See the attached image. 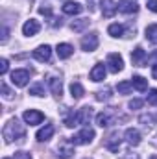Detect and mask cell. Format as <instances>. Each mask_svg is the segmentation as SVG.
Segmentation results:
<instances>
[{"label": "cell", "instance_id": "6da1fadb", "mask_svg": "<svg viewBox=\"0 0 157 159\" xmlns=\"http://www.w3.org/2000/svg\"><path fill=\"white\" fill-rule=\"evenodd\" d=\"M4 139H6V143H11V141H24V137H26V131H24V128H22V124H19V120L13 119L9 120L6 126H4Z\"/></svg>", "mask_w": 157, "mask_h": 159}, {"label": "cell", "instance_id": "7a4b0ae2", "mask_svg": "<svg viewBox=\"0 0 157 159\" xmlns=\"http://www.w3.org/2000/svg\"><path fill=\"white\" fill-rule=\"evenodd\" d=\"M92 139H94V129H92V128H89V126H85L79 133L72 135L69 141H70L74 146H81V144H89Z\"/></svg>", "mask_w": 157, "mask_h": 159}, {"label": "cell", "instance_id": "3957f363", "mask_svg": "<svg viewBox=\"0 0 157 159\" xmlns=\"http://www.w3.org/2000/svg\"><path fill=\"white\" fill-rule=\"evenodd\" d=\"M30 81V70L28 69H17L11 72V83L15 87H24Z\"/></svg>", "mask_w": 157, "mask_h": 159}, {"label": "cell", "instance_id": "277c9868", "mask_svg": "<svg viewBox=\"0 0 157 159\" xmlns=\"http://www.w3.org/2000/svg\"><path fill=\"white\" fill-rule=\"evenodd\" d=\"M100 44V39H98V34H89L81 39V48L85 52H94Z\"/></svg>", "mask_w": 157, "mask_h": 159}, {"label": "cell", "instance_id": "5b68a950", "mask_svg": "<svg viewBox=\"0 0 157 159\" xmlns=\"http://www.w3.org/2000/svg\"><path fill=\"white\" fill-rule=\"evenodd\" d=\"M107 65H109V70L111 72H120L122 69H124V59H122V56L117 54V52H113V54H109L107 56Z\"/></svg>", "mask_w": 157, "mask_h": 159}, {"label": "cell", "instance_id": "8992f818", "mask_svg": "<svg viewBox=\"0 0 157 159\" xmlns=\"http://www.w3.org/2000/svg\"><path fill=\"white\" fill-rule=\"evenodd\" d=\"M22 119H24L26 124H30V126H37V124H41L44 120V115L41 111H37V109H28V111H24Z\"/></svg>", "mask_w": 157, "mask_h": 159}, {"label": "cell", "instance_id": "52a82bcc", "mask_svg": "<svg viewBox=\"0 0 157 159\" xmlns=\"http://www.w3.org/2000/svg\"><path fill=\"white\" fill-rule=\"evenodd\" d=\"M34 57L41 61V63H44V61H50V57H52V48L48 46V44H41L37 46L35 50H34Z\"/></svg>", "mask_w": 157, "mask_h": 159}, {"label": "cell", "instance_id": "ba28073f", "mask_svg": "<svg viewBox=\"0 0 157 159\" xmlns=\"http://www.w3.org/2000/svg\"><path fill=\"white\" fill-rule=\"evenodd\" d=\"M113 122H115V113H113L111 109L102 111V113L96 115V124H98L100 128H107V126H111Z\"/></svg>", "mask_w": 157, "mask_h": 159}, {"label": "cell", "instance_id": "9c48e42d", "mask_svg": "<svg viewBox=\"0 0 157 159\" xmlns=\"http://www.w3.org/2000/svg\"><path fill=\"white\" fill-rule=\"evenodd\" d=\"M118 9L126 15H131V13H137L139 11V4L137 0H120L118 2Z\"/></svg>", "mask_w": 157, "mask_h": 159}, {"label": "cell", "instance_id": "30bf717a", "mask_svg": "<svg viewBox=\"0 0 157 159\" xmlns=\"http://www.w3.org/2000/svg\"><path fill=\"white\" fill-rule=\"evenodd\" d=\"M100 6H102V15H104V17H107V19L115 17L117 7H118L117 4H115V0H102Z\"/></svg>", "mask_w": 157, "mask_h": 159}, {"label": "cell", "instance_id": "8fae6325", "mask_svg": "<svg viewBox=\"0 0 157 159\" xmlns=\"http://www.w3.org/2000/svg\"><path fill=\"white\" fill-rule=\"evenodd\" d=\"M131 61H133L135 67H144V65H146V52H144L141 46H137V48L131 52Z\"/></svg>", "mask_w": 157, "mask_h": 159}, {"label": "cell", "instance_id": "7c38bea8", "mask_svg": "<svg viewBox=\"0 0 157 159\" xmlns=\"http://www.w3.org/2000/svg\"><path fill=\"white\" fill-rule=\"evenodd\" d=\"M39 30H41V24L35 20V19H30V20H26V22H24V26H22V34H24V35H28V37L35 35Z\"/></svg>", "mask_w": 157, "mask_h": 159}, {"label": "cell", "instance_id": "4fadbf2b", "mask_svg": "<svg viewBox=\"0 0 157 159\" xmlns=\"http://www.w3.org/2000/svg\"><path fill=\"white\" fill-rule=\"evenodd\" d=\"M91 80L92 81H104L105 80V65H102V63H96L92 69H91Z\"/></svg>", "mask_w": 157, "mask_h": 159}, {"label": "cell", "instance_id": "5bb4252c", "mask_svg": "<svg viewBox=\"0 0 157 159\" xmlns=\"http://www.w3.org/2000/svg\"><path fill=\"white\" fill-rule=\"evenodd\" d=\"M124 137H126L128 144H131V146H139V144H141V133H139V129L128 128L126 133H124Z\"/></svg>", "mask_w": 157, "mask_h": 159}, {"label": "cell", "instance_id": "9a60e30c", "mask_svg": "<svg viewBox=\"0 0 157 159\" xmlns=\"http://www.w3.org/2000/svg\"><path fill=\"white\" fill-rule=\"evenodd\" d=\"M74 144L70 143V141H63L59 146H57V152H59V157L63 159H69L72 157V154H74V148H72Z\"/></svg>", "mask_w": 157, "mask_h": 159}, {"label": "cell", "instance_id": "2e32d148", "mask_svg": "<svg viewBox=\"0 0 157 159\" xmlns=\"http://www.w3.org/2000/svg\"><path fill=\"white\" fill-rule=\"evenodd\" d=\"M48 85H50V89H52V94H54L56 98H61V94H63V83H61V80L50 76V78H48Z\"/></svg>", "mask_w": 157, "mask_h": 159}, {"label": "cell", "instance_id": "e0dca14e", "mask_svg": "<svg viewBox=\"0 0 157 159\" xmlns=\"http://www.w3.org/2000/svg\"><path fill=\"white\" fill-rule=\"evenodd\" d=\"M56 52H57V57H59V59H67V57H70V56L74 54V48H72L69 43H61V44H57Z\"/></svg>", "mask_w": 157, "mask_h": 159}, {"label": "cell", "instance_id": "ac0fdd59", "mask_svg": "<svg viewBox=\"0 0 157 159\" xmlns=\"http://www.w3.org/2000/svg\"><path fill=\"white\" fill-rule=\"evenodd\" d=\"M63 13L65 15H78V13H81V4H78V2H65L63 4Z\"/></svg>", "mask_w": 157, "mask_h": 159}, {"label": "cell", "instance_id": "d6986e66", "mask_svg": "<svg viewBox=\"0 0 157 159\" xmlns=\"http://www.w3.org/2000/svg\"><path fill=\"white\" fill-rule=\"evenodd\" d=\"M54 131H56V129H54V126H52V124H46L44 128H41L39 131H37V135H35V137H37V141L43 143V141H48V139L54 135Z\"/></svg>", "mask_w": 157, "mask_h": 159}, {"label": "cell", "instance_id": "ffe728a7", "mask_svg": "<svg viewBox=\"0 0 157 159\" xmlns=\"http://www.w3.org/2000/svg\"><path fill=\"white\" fill-rule=\"evenodd\" d=\"M91 117H92V107L85 106V107L78 109V119H79V124H89V122H91Z\"/></svg>", "mask_w": 157, "mask_h": 159}, {"label": "cell", "instance_id": "44dd1931", "mask_svg": "<svg viewBox=\"0 0 157 159\" xmlns=\"http://www.w3.org/2000/svg\"><path fill=\"white\" fill-rule=\"evenodd\" d=\"M105 148L111 150V152H118V148H120V139H118L117 133H113V135L105 141Z\"/></svg>", "mask_w": 157, "mask_h": 159}, {"label": "cell", "instance_id": "7402d4cb", "mask_svg": "<svg viewBox=\"0 0 157 159\" xmlns=\"http://www.w3.org/2000/svg\"><path fill=\"white\" fill-rule=\"evenodd\" d=\"M131 83H133V87H135L137 91H146V89H148V80L142 78V76H133Z\"/></svg>", "mask_w": 157, "mask_h": 159}, {"label": "cell", "instance_id": "603a6c76", "mask_svg": "<svg viewBox=\"0 0 157 159\" xmlns=\"http://www.w3.org/2000/svg\"><path fill=\"white\" fill-rule=\"evenodd\" d=\"M70 94H72V98H76V100H79L83 94H85V89L79 85L78 81H72L70 83Z\"/></svg>", "mask_w": 157, "mask_h": 159}, {"label": "cell", "instance_id": "cb8c5ba5", "mask_svg": "<svg viewBox=\"0 0 157 159\" xmlns=\"http://www.w3.org/2000/svg\"><path fill=\"white\" fill-rule=\"evenodd\" d=\"M79 124V119H78V111H69V115L65 117V126L67 128H74Z\"/></svg>", "mask_w": 157, "mask_h": 159}, {"label": "cell", "instance_id": "d4e9b609", "mask_svg": "<svg viewBox=\"0 0 157 159\" xmlns=\"http://www.w3.org/2000/svg\"><path fill=\"white\" fill-rule=\"evenodd\" d=\"M89 24H91V20H89V19H78V20H74V22L70 24V28H72L74 32H83Z\"/></svg>", "mask_w": 157, "mask_h": 159}, {"label": "cell", "instance_id": "484cf974", "mask_svg": "<svg viewBox=\"0 0 157 159\" xmlns=\"http://www.w3.org/2000/svg\"><path fill=\"white\" fill-rule=\"evenodd\" d=\"M131 89H133V83L131 81H128V80H124V81H120L117 85V91L120 94H129L131 93Z\"/></svg>", "mask_w": 157, "mask_h": 159}, {"label": "cell", "instance_id": "4316f807", "mask_svg": "<svg viewBox=\"0 0 157 159\" xmlns=\"http://www.w3.org/2000/svg\"><path fill=\"white\" fill-rule=\"evenodd\" d=\"M146 39L150 43H154V44H157V24H150L146 28Z\"/></svg>", "mask_w": 157, "mask_h": 159}, {"label": "cell", "instance_id": "83f0119b", "mask_svg": "<svg viewBox=\"0 0 157 159\" xmlns=\"http://www.w3.org/2000/svg\"><path fill=\"white\" fill-rule=\"evenodd\" d=\"M107 32H109L111 37H120V35H124V26L122 24H111L107 28Z\"/></svg>", "mask_w": 157, "mask_h": 159}, {"label": "cell", "instance_id": "f1b7e54d", "mask_svg": "<svg viewBox=\"0 0 157 159\" xmlns=\"http://www.w3.org/2000/svg\"><path fill=\"white\" fill-rule=\"evenodd\" d=\"M30 94H34V96H44V87H43V83H34V85L30 87Z\"/></svg>", "mask_w": 157, "mask_h": 159}, {"label": "cell", "instance_id": "f546056e", "mask_svg": "<svg viewBox=\"0 0 157 159\" xmlns=\"http://www.w3.org/2000/svg\"><path fill=\"white\" fill-rule=\"evenodd\" d=\"M146 100H148V104H150V106H157V89H152V91L148 93Z\"/></svg>", "mask_w": 157, "mask_h": 159}, {"label": "cell", "instance_id": "4dcf8cb0", "mask_svg": "<svg viewBox=\"0 0 157 159\" xmlns=\"http://www.w3.org/2000/svg\"><path fill=\"white\" fill-rule=\"evenodd\" d=\"M109 98H111V91H109V89L96 93V100H100V102H102V100H109Z\"/></svg>", "mask_w": 157, "mask_h": 159}, {"label": "cell", "instance_id": "1f68e13d", "mask_svg": "<svg viewBox=\"0 0 157 159\" xmlns=\"http://www.w3.org/2000/svg\"><path fill=\"white\" fill-rule=\"evenodd\" d=\"M0 89H2V94H4V98H6V100H11V98H13V93L9 91V87H7V85H6L4 81H2Z\"/></svg>", "mask_w": 157, "mask_h": 159}, {"label": "cell", "instance_id": "d6a6232c", "mask_svg": "<svg viewBox=\"0 0 157 159\" xmlns=\"http://www.w3.org/2000/svg\"><path fill=\"white\" fill-rule=\"evenodd\" d=\"M7 69H9L7 59H0V74H2V76H6V74H7Z\"/></svg>", "mask_w": 157, "mask_h": 159}, {"label": "cell", "instance_id": "836d02e7", "mask_svg": "<svg viewBox=\"0 0 157 159\" xmlns=\"http://www.w3.org/2000/svg\"><path fill=\"white\" fill-rule=\"evenodd\" d=\"M142 104H144V102H142V100H139V98L129 100V107H131V109H141V107H142Z\"/></svg>", "mask_w": 157, "mask_h": 159}, {"label": "cell", "instance_id": "e575fe53", "mask_svg": "<svg viewBox=\"0 0 157 159\" xmlns=\"http://www.w3.org/2000/svg\"><path fill=\"white\" fill-rule=\"evenodd\" d=\"M15 159H32L28 152H15Z\"/></svg>", "mask_w": 157, "mask_h": 159}, {"label": "cell", "instance_id": "d590c367", "mask_svg": "<svg viewBox=\"0 0 157 159\" xmlns=\"http://www.w3.org/2000/svg\"><path fill=\"white\" fill-rule=\"evenodd\" d=\"M148 9L157 13V0H148Z\"/></svg>", "mask_w": 157, "mask_h": 159}, {"label": "cell", "instance_id": "8d00e7d4", "mask_svg": "<svg viewBox=\"0 0 157 159\" xmlns=\"http://www.w3.org/2000/svg\"><path fill=\"white\" fill-rule=\"evenodd\" d=\"M39 13L44 17H52V9L50 7H39Z\"/></svg>", "mask_w": 157, "mask_h": 159}, {"label": "cell", "instance_id": "74e56055", "mask_svg": "<svg viewBox=\"0 0 157 159\" xmlns=\"http://www.w3.org/2000/svg\"><path fill=\"white\" fill-rule=\"evenodd\" d=\"M7 37H9V30L4 26V28H2V44H4V43H7Z\"/></svg>", "mask_w": 157, "mask_h": 159}, {"label": "cell", "instance_id": "f35d334b", "mask_svg": "<svg viewBox=\"0 0 157 159\" xmlns=\"http://www.w3.org/2000/svg\"><path fill=\"white\" fill-rule=\"evenodd\" d=\"M152 76H154V80H157V63L154 65V69H152Z\"/></svg>", "mask_w": 157, "mask_h": 159}, {"label": "cell", "instance_id": "ab89813d", "mask_svg": "<svg viewBox=\"0 0 157 159\" xmlns=\"http://www.w3.org/2000/svg\"><path fill=\"white\" fill-rule=\"evenodd\" d=\"M4 159H7V157H4Z\"/></svg>", "mask_w": 157, "mask_h": 159}]
</instances>
